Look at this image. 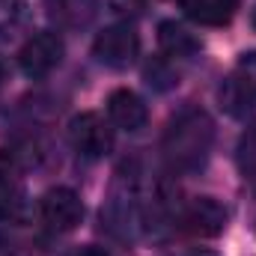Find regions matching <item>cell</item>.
Returning <instances> with one entry per match:
<instances>
[{"mask_svg": "<svg viewBox=\"0 0 256 256\" xmlns=\"http://www.w3.org/2000/svg\"><path fill=\"white\" fill-rule=\"evenodd\" d=\"M214 143V122L206 110L200 108H185L182 114H176L170 120V126L164 131V158L170 161L173 170L194 173L206 164L208 152Z\"/></svg>", "mask_w": 256, "mask_h": 256, "instance_id": "cell-1", "label": "cell"}, {"mask_svg": "<svg viewBox=\"0 0 256 256\" xmlns=\"http://www.w3.org/2000/svg\"><path fill=\"white\" fill-rule=\"evenodd\" d=\"M220 104L226 114L248 120L256 114V51L244 54L232 74L220 84Z\"/></svg>", "mask_w": 256, "mask_h": 256, "instance_id": "cell-2", "label": "cell"}, {"mask_svg": "<svg viewBox=\"0 0 256 256\" xmlns=\"http://www.w3.org/2000/svg\"><path fill=\"white\" fill-rule=\"evenodd\" d=\"M92 54L96 60L108 68H128L140 54V36L134 33L131 24H114L104 27L96 42H92Z\"/></svg>", "mask_w": 256, "mask_h": 256, "instance_id": "cell-3", "label": "cell"}, {"mask_svg": "<svg viewBox=\"0 0 256 256\" xmlns=\"http://www.w3.org/2000/svg\"><path fill=\"white\" fill-rule=\"evenodd\" d=\"M63 60V39L54 30H39L33 33L21 51H18V66L27 78H45L51 74Z\"/></svg>", "mask_w": 256, "mask_h": 256, "instance_id": "cell-4", "label": "cell"}, {"mask_svg": "<svg viewBox=\"0 0 256 256\" xmlns=\"http://www.w3.org/2000/svg\"><path fill=\"white\" fill-rule=\"evenodd\" d=\"M68 140L84 158H104L114 146V128L98 114H78L68 122Z\"/></svg>", "mask_w": 256, "mask_h": 256, "instance_id": "cell-5", "label": "cell"}, {"mask_svg": "<svg viewBox=\"0 0 256 256\" xmlns=\"http://www.w3.org/2000/svg\"><path fill=\"white\" fill-rule=\"evenodd\" d=\"M226 208L214 196H194L179 214V230L196 238H214L226 226Z\"/></svg>", "mask_w": 256, "mask_h": 256, "instance_id": "cell-6", "label": "cell"}, {"mask_svg": "<svg viewBox=\"0 0 256 256\" xmlns=\"http://www.w3.org/2000/svg\"><path fill=\"white\" fill-rule=\"evenodd\" d=\"M42 224L54 232H72L84 220V202L72 188H51L39 200Z\"/></svg>", "mask_w": 256, "mask_h": 256, "instance_id": "cell-7", "label": "cell"}, {"mask_svg": "<svg viewBox=\"0 0 256 256\" xmlns=\"http://www.w3.org/2000/svg\"><path fill=\"white\" fill-rule=\"evenodd\" d=\"M108 116L110 122L122 131H140L149 120V110L143 104V98L131 90H114L108 96Z\"/></svg>", "mask_w": 256, "mask_h": 256, "instance_id": "cell-8", "label": "cell"}, {"mask_svg": "<svg viewBox=\"0 0 256 256\" xmlns=\"http://www.w3.org/2000/svg\"><path fill=\"white\" fill-rule=\"evenodd\" d=\"M0 218L12 224L27 218V194L15 167L6 158H0Z\"/></svg>", "mask_w": 256, "mask_h": 256, "instance_id": "cell-9", "label": "cell"}, {"mask_svg": "<svg viewBox=\"0 0 256 256\" xmlns=\"http://www.w3.org/2000/svg\"><path fill=\"white\" fill-rule=\"evenodd\" d=\"M51 21L66 30H84L98 15V0H45Z\"/></svg>", "mask_w": 256, "mask_h": 256, "instance_id": "cell-10", "label": "cell"}, {"mask_svg": "<svg viewBox=\"0 0 256 256\" xmlns=\"http://www.w3.org/2000/svg\"><path fill=\"white\" fill-rule=\"evenodd\" d=\"M185 15L202 27H224L232 21L238 0H179Z\"/></svg>", "mask_w": 256, "mask_h": 256, "instance_id": "cell-11", "label": "cell"}, {"mask_svg": "<svg viewBox=\"0 0 256 256\" xmlns=\"http://www.w3.org/2000/svg\"><path fill=\"white\" fill-rule=\"evenodd\" d=\"M158 45L167 57H176V60H185V57H194L200 51V39L194 36L188 27L176 24V21H164L158 27Z\"/></svg>", "mask_w": 256, "mask_h": 256, "instance_id": "cell-12", "label": "cell"}, {"mask_svg": "<svg viewBox=\"0 0 256 256\" xmlns=\"http://www.w3.org/2000/svg\"><path fill=\"white\" fill-rule=\"evenodd\" d=\"M236 161H238V170L248 182H256V126H250L242 140H238V149H236Z\"/></svg>", "mask_w": 256, "mask_h": 256, "instance_id": "cell-13", "label": "cell"}, {"mask_svg": "<svg viewBox=\"0 0 256 256\" xmlns=\"http://www.w3.org/2000/svg\"><path fill=\"white\" fill-rule=\"evenodd\" d=\"M146 84L164 92V90H170V86L179 84V72L167 63L164 57H158V60H152V63L146 66Z\"/></svg>", "mask_w": 256, "mask_h": 256, "instance_id": "cell-14", "label": "cell"}, {"mask_svg": "<svg viewBox=\"0 0 256 256\" xmlns=\"http://www.w3.org/2000/svg\"><path fill=\"white\" fill-rule=\"evenodd\" d=\"M21 15H24V3L21 0H0V36L15 30Z\"/></svg>", "mask_w": 256, "mask_h": 256, "instance_id": "cell-15", "label": "cell"}, {"mask_svg": "<svg viewBox=\"0 0 256 256\" xmlns=\"http://www.w3.org/2000/svg\"><path fill=\"white\" fill-rule=\"evenodd\" d=\"M143 6H146V0H110V9H114L116 15H128V18L140 15Z\"/></svg>", "mask_w": 256, "mask_h": 256, "instance_id": "cell-16", "label": "cell"}, {"mask_svg": "<svg viewBox=\"0 0 256 256\" xmlns=\"http://www.w3.org/2000/svg\"><path fill=\"white\" fill-rule=\"evenodd\" d=\"M0 256H12V242L0 232Z\"/></svg>", "mask_w": 256, "mask_h": 256, "instance_id": "cell-17", "label": "cell"}, {"mask_svg": "<svg viewBox=\"0 0 256 256\" xmlns=\"http://www.w3.org/2000/svg\"><path fill=\"white\" fill-rule=\"evenodd\" d=\"M74 256H110L108 250H102V248H84L80 254H74Z\"/></svg>", "mask_w": 256, "mask_h": 256, "instance_id": "cell-18", "label": "cell"}, {"mask_svg": "<svg viewBox=\"0 0 256 256\" xmlns=\"http://www.w3.org/2000/svg\"><path fill=\"white\" fill-rule=\"evenodd\" d=\"M179 256H214L212 250H188V254H179Z\"/></svg>", "mask_w": 256, "mask_h": 256, "instance_id": "cell-19", "label": "cell"}, {"mask_svg": "<svg viewBox=\"0 0 256 256\" xmlns=\"http://www.w3.org/2000/svg\"><path fill=\"white\" fill-rule=\"evenodd\" d=\"M254 27H256V9H254Z\"/></svg>", "mask_w": 256, "mask_h": 256, "instance_id": "cell-20", "label": "cell"}]
</instances>
